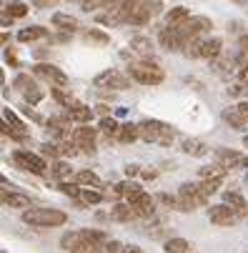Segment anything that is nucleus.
Instances as JSON below:
<instances>
[{
    "mask_svg": "<svg viewBox=\"0 0 248 253\" xmlns=\"http://www.w3.org/2000/svg\"><path fill=\"white\" fill-rule=\"evenodd\" d=\"M23 221L35 228H53V226H63L68 221V215L55 208H28L23 213Z\"/></svg>",
    "mask_w": 248,
    "mask_h": 253,
    "instance_id": "1",
    "label": "nucleus"
},
{
    "mask_svg": "<svg viewBox=\"0 0 248 253\" xmlns=\"http://www.w3.org/2000/svg\"><path fill=\"white\" fill-rule=\"evenodd\" d=\"M140 128V138L148 140V143H161V146H170L173 138H175V130L161 121H143L138 123Z\"/></svg>",
    "mask_w": 248,
    "mask_h": 253,
    "instance_id": "2",
    "label": "nucleus"
},
{
    "mask_svg": "<svg viewBox=\"0 0 248 253\" xmlns=\"http://www.w3.org/2000/svg\"><path fill=\"white\" fill-rule=\"evenodd\" d=\"M128 76L138 83H143V85H158L163 83V70L156 65V63H130L128 65Z\"/></svg>",
    "mask_w": 248,
    "mask_h": 253,
    "instance_id": "3",
    "label": "nucleus"
},
{
    "mask_svg": "<svg viewBox=\"0 0 248 253\" xmlns=\"http://www.w3.org/2000/svg\"><path fill=\"white\" fill-rule=\"evenodd\" d=\"M178 201H181V211H196L208 203V198L203 196L198 183H183L178 188Z\"/></svg>",
    "mask_w": 248,
    "mask_h": 253,
    "instance_id": "4",
    "label": "nucleus"
},
{
    "mask_svg": "<svg viewBox=\"0 0 248 253\" xmlns=\"http://www.w3.org/2000/svg\"><path fill=\"white\" fill-rule=\"evenodd\" d=\"M128 206L133 208L135 218H151V215L156 213V198H151L143 188H135L130 196H128Z\"/></svg>",
    "mask_w": 248,
    "mask_h": 253,
    "instance_id": "5",
    "label": "nucleus"
},
{
    "mask_svg": "<svg viewBox=\"0 0 248 253\" xmlns=\"http://www.w3.org/2000/svg\"><path fill=\"white\" fill-rule=\"evenodd\" d=\"M210 28H213L210 18H206V15H191L178 30L183 33V38H186V43H188V41H201Z\"/></svg>",
    "mask_w": 248,
    "mask_h": 253,
    "instance_id": "6",
    "label": "nucleus"
},
{
    "mask_svg": "<svg viewBox=\"0 0 248 253\" xmlns=\"http://www.w3.org/2000/svg\"><path fill=\"white\" fill-rule=\"evenodd\" d=\"M208 218H210V223H216V226H233V223H238L241 213L236 208H231L228 203H221V206H210L208 208Z\"/></svg>",
    "mask_w": 248,
    "mask_h": 253,
    "instance_id": "7",
    "label": "nucleus"
},
{
    "mask_svg": "<svg viewBox=\"0 0 248 253\" xmlns=\"http://www.w3.org/2000/svg\"><path fill=\"white\" fill-rule=\"evenodd\" d=\"M93 83H95V88H116V90L130 88V78L123 76L121 70H105V73H98Z\"/></svg>",
    "mask_w": 248,
    "mask_h": 253,
    "instance_id": "8",
    "label": "nucleus"
},
{
    "mask_svg": "<svg viewBox=\"0 0 248 253\" xmlns=\"http://www.w3.org/2000/svg\"><path fill=\"white\" fill-rule=\"evenodd\" d=\"M13 161L23 168V170H30V173H45V168H48V163L41 158V156H35V153H30V151H15V156H13Z\"/></svg>",
    "mask_w": 248,
    "mask_h": 253,
    "instance_id": "9",
    "label": "nucleus"
},
{
    "mask_svg": "<svg viewBox=\"0 0 248 253\" xmlns=\"http://www.w3.org/2000/svg\"><path fill=\"white\" fill-rule=\"evenodd\" d=\"M33 73L38 78H43V81H48L50 85H68V76L63 73L60 68L50 65V63H38L33 68Z\"/></svg>",
    "mask_w": 248,
    "mask_h": 253,
    "instance_id": "10",
    "label": "nucleus"
},
{
    "mask_svg": "<svg viewBox=\"0 0 248 253\" xmlns=\"http://www.w3.org/2000/svg\"><path fill=\"white\" fill-rule=\"evenodd\" d=\"M158 41H161V45H163L165 50H183V48H186V38H183V33H181L178 28H170V25L161 28Z\"/></svg>",
    "mask_w": 248,
    "mask_h": 253,
    "instance_id": "11",
    "label": "nucleus"
},
{
    "mask_svg": "<svg viewBox=\"0 0 248 253\" xmlns=\"http://www.w3.org/2000/svg\"><path fill=\"white\" fill-rule=\"evenodd\" d=\"M70 140H73L83 153H90V156L95 153V128H76Z\"/></svg>",
    "mask_w": 248,
    "mask_h": 253,
    "instance_id": "12",
    "label": "nucleus"
},
{
    "mask_svg": "<svg viewBox=\"0 0 248 253\" xmlns=\"http://www.w3.org/2000/svg\"><path fill=\"white\" fill-rule=\"evenodd\" d=\"M85 243H93L90 238H88V231L83 228V231H70V233H65L63 238H60V246L70 253V251H76V248H81V246H85Z\"/></svg>",
    "mask_w": 248,
    "mask_h": 253,
    "instance_id": "13",
    "label": "nucleus"
},
{
    "mask_svg": "<svg viewBox=\"0 0 248 253\" xmlns=\"http://www.w3.org/2000/svg\"><path fill=\"white\" fill-rule=\"evenodd\" d=\"M221 38H203L201 41V58H208V60H216L221 58L223 48H221Z\"/></svg>",
    "mask_w": 248,
    "mask_h": 253,
    "instance_id": "14",
    "label": "nucleus"
},
{
    "mask_svg": "<svg viewBox=\"0 0 248 253\" xmlns=\"http://www.w3.org/2000/svg\"><path fill=\"white\" fill-rule=\"evenodd\" d=\"M223 121L231 128H236V130H248V118L238 111V108H226V111H223Z\"/></svg>",
    "mask_w": 248,
    "mask_h": 253,
    "instance_id": "15",
    "label": "nucleus"
},
{
    "mask_svg": "<svg viewBox=\"0 0 248 253\" xmlns=\"http://www.w3.org/2000/svg\"><path fill=\"white\" fill-rule=\"evenodd\" d=\"M130 50H135L138 55H143V58H151L156 48H153L151 38H146V35H133L130 38Z\"/></svg>",
    "mask_w": 248,
    "mask_h": 253,
    "instance_id": "16",
    "label": "nucleus"
},
{
    "mask_svg": "<svg viewBox=\"0 0 248 253\" xmlns=\"http://www.w3.org/2000/svg\"><path fill=\"white\" fill-rule=\"evenodd\" d=\"M68 118L76 121V123H88L93 118V108H88L83 103H73V105L68 108Z\"/></svg>",
    "mask_w": 248,
    "mask_h": 253,
    "instance_id": "17",
    "label": "nucleus"
},
{
    "mask_svg": "<svg viewBox=\"0 0 248 253\" xmlns=\"http://www.w3.org/2000/svg\"><path fill=\"white\" fill-rule=\"evenodd\" d=\"M188 18H191L188 8L175 5V8H170V10H168V15H165V25H170V28H181Z\"/></svg>",
    "mask_w": 248,
    "mask_h": 253,
    "instance_id": "18",
    "label": "nucleus"
},
{
    "mask_svg": "<svg viewBox=\"0 0 248 253\" xmlns=\"http://www.w3.org/2000/svg\"><path fill=\"white\" fill-rule=\"evenodd\" d=\"M183 153L196 156V158H203V156H208L210 151H208V146H206L203 140H198V138H186V140H183Z\"/></svg>",
    "mask_w": 248,
    "mask_h": 253,
    "instance_id": "19",
    "label": "nucleus"
},
{
    "mask_svg": "<svg viewBox=\"0 0 248 253\" xmlns=\"http://www.w3.org/2000/svg\"><path fill=\"white\" fill-rule=\"evenodd\" d=\"M53 25L63 33H76L78 30V20L73 15H68V13H55L53 15Z\"/></svg>",
    "mask_w": 248,
    "mask_h": 253,
    "instance_id": "20",
    "label": "nucleus"
},
{
    "mask_svg": "<svg viewBox=\"0 0 248 253\" xmlns=\"http://www.w3.org/2000/svg\"><path fill=\"white\" fill-rule=\"evenodd\" d=\"M243 156H238L236 151H226V148H218L216 151V163H221L223 168H238Z\"/></svg>",
    "mask_w": 248,
    "mask_h": 253,
    "instance_id": "21",
    "label": "nucleus"
},
{
    "mask_svg": "<svg viewBox=\"0 0 248 253\" xmlns=\"http://www.w3.org/2000/svg\"><path fill=\"white\" fill-rule=\"evenodd\" d=\"M111 218L118 221V223H128V221L135 218V213H133L130 206H125V203H116V206L111 208Z\"/></svg>",
    "mask_w": 248,
    "mask_h": 253,
    "instance_id": "22",
    "label": "nucleus"
},
{
    "mask_svg": "<svg viewBox=\"0 0 248 253\" xmlns=\"http://www.w3.org/2000/svg\"><path fill=\"white\" fill-rule=\"evenodd\" d=\"M45 35H48V30H45V28H41V25H33V28H23V30L18 33V41L28 43V41H38V38H45Z\"/></svg>",
    "mask_w": 248,
    "mask_h": 253,
    "instance_id": "23",
    "label": "nucleus"
},
{
    "mask_svg": "<svg viewBox=\"0 0 248 253\" xmlns=\"http://www.w3.org/2000/svg\"><path fill=\"white\" fill-rule=\"evenodd\" d=\"M76 183H78V186H88V188H100L103 180H100L93 170H81V173L76 175Z\"/></svg>",
    "mask_w": 248,
    "mask_h": 253,
    "instance_id": "24",
    "label": "nucleus"
},
{
    "mask_svg": "<svg viewBox=\"0 0 248 253\" xmlns=\"http://www.w3.org/2000/svg\"><path fill=\"white\" fill-rule=\"evenodd\" d=\"M226 170H228V168H223L221 163H213V166L201 168L198 173H201V178H203V180H221V178L226 175Z\"/></svg>",
    "mask_w": 248,
    "mask_h": 253,
    "instance_id": "25",
    "label": "nucleus"
},
{
    "mask_svg": "<svg viewBox=\"0 0 248 253\" xmlns=\"http://www.w3.org/2000/svg\"><path fill=\"white\" fill-rule=\"evenodd\" d=\"M138 138H140V128L138 126H133V123H123L121 126V130H118V140L121 143H133Z\"/></svg>",
    "mask_w": 248,
    "mask_h": 253,
    "instance_id": "26",
    "label": "nucleus"
},
{
    "mask_svg": "<svg viewBox=\"0 0 248 253\" xmlns=\"http://www.w3.org/2000/svg\"><path fill=\"white\" fill-rule=\"evenodd\" d=\"M3 203L10 208H30V198L23 193H5L3 191Z\"/></svg>",
    "mask_w": 248,
    "mask_h": 253,
    "instance_id": "27",
    "label": "nucleus"
},
{
    "mask_svg": "<svg viewBox=\"0 0 248 253\" xmlns=\"http://www.w3.org/2000/svg\"><path fill=\"white\" fill-rule=\"evenodd\" d=\"M50 93H53V98H55L63 108H70V105L76 103V100H73V93H70L65 85H53V90H50Z\"/></svg>",
    "mask_w": 248,
    "mask_h": 253,
    "instance_id": "28",
    "label": "nucleus"
},
{
    "mask_svg": "<svg viewBox=\"0 0 248 253\" xmlns=\"http://www.w3.org/2000/svg\"><path fill=\"white\" fill-rule=\"evenodd\" d=\"M163 248H165V253H188L191 251V243L186 238H168Z\"/></svg>",
    "mask_w": 248,
    "mask_h": 253,
    "instance_id": "29",
    "label": "nucleus"
},
{
    "mask_svg": "<svg viewBox=\"0 0 248 253\" xmlns=\"http://www.w3.org/2000/svg\"><path fill=\"white\" fill-rule=\"evenodd\" d=\"M83 38H85V43H95V45H108V43H111L108 35L100 33V30H93V28L83 33Z\"/></svg>",
    "mask_w": 248,
    "mask_h": 253,
    "instance_id": "30",
    "label": "nucleus"
},
{
    "mask_svg": "<svg viewBox=\"0 0 248 253\" xmlns=\"http://www.w3.org/2000/svg\"><path fill=\"white\" fill-rule=\"evenodd\" d=\"M103 201V193L100 191H95V188H83L81 191V206H90V203H100Z\"/></svg>",
    "mask_w": 248,
    "mask_h": 253,
    "instance_id": "31",
    "label": "nucleus"
},
{
    "mask_svg": "<svg viewBox=\"0 0 248 253\" xmlns=\"http://www.w3.org/2000/svg\"><path fill=\"white\" fill-rule=\"evenodd\" d=\"M223 201H226V203H228L231 208H236L238 213H241V208L246 206L243 196H241V193H236V191H226V193H223Z\"/></svg>",
    "mask_w": 248,
    "mask_h": 253,
    "instance_id": "32",
    "label": "nucleus"
},
{
    "mask_svg": "<svg viewBox=\"0 0 248 253\" xmlns=\"http://www.w3.org/2000/svg\"><path fill=\"white\" fill-rule=\"evenodd\" d=\"M100 130H103V133H108V135H113V138H118V130H121V126H118L113 118H108V116H105V118L100 121Z\"/></svg>",
    "mask_w": 248,
    "mask_h": 253,
    "instance_id": "33",
    "label": "nucleus"
},
{
    "mask_svg": "<svg viewBox=\"0 0 248 253\" xmlns=\"http://www.w3.org/2000/svg\"><path fill=\"white\" fill-rule=\"evenodd\" d=\"M60 191L65 193V196H70V198H76V201H81V186L78 183H68V180H63V183H60Z\"/></svg>",
    "mask_w": 248,
    "mask_h": 253,
    "instance_id": "34",
    "label": "nucleus"
},
{
    "mask_svg": "<svg viewBox=\"0 0 248 253\" xmlns=\"http://www.w3.org/2000/svg\"><path fill=\"white\" fill-rule=\"evenodd\" d=\"M156 201H158V203H163V206H168V208H175V211H181V201H178V196L158 193V196H156Z\"/></svg>",
    "mask_w": 248,
    "mask_h": 253,
    "instance_id": "35",
    "label": "nucleus"
},
{
    "mask_svg": "<svg viewBox=\"0 0 248 253\" xmlns=\"http://www.w3.org/2000/svg\"><path fill=\"white\" fill-rule=\"evenodd\" d=\"M50 173H53V178H58L60 183H63L65 178H70V166H68V163H55Z\"/></svg>",
    "mask_w": 248,
    "mask_h": 253,
    "instance_id": "36",
    "label": "nucleus"
},
{
    "mask_svg": "<svg viewBox=\"0 0 248 253\" xmlns=\"http://www.w3.org/2000/svg\"><path fill=\"white\" fill-rule=\"evenodd\" d=\"M5 13H8L10 18H23V15L28 13V5H25V3H10V5H5Z\"/></svg>",
    "mask_w": 248,
    "mask_h": 253,
    "instance_id": "37",
    "label": "nucleus"
},
{
    "mask_svg": "<svg viewBox=\"0 0 248 253\" xmlns=\"http://www.w3.org/2000/svg\"><path fill=\"white\" fill-rule=\"evenodd\" d=\"M198 186H201L203 196H206V198H210V196H213V193L221 188V180H203V183H198Z\"/></svg>",
    "mask_w": 248,
    "mask_h": 253,
    "instance_id": "38",
    "label": "nucleus"
},
{
    "mask_svg": "<svg viewBox=\"0 0 248 253\" xmlns=\"http://www.w3.org/2000/svg\"><path fill=\"white\" fill-rule=\"evenodd\" d=\"M13 85H15V88H18L20 93H25L28 88H33V85H35V81H33L30 76H18V78L13 81Z\"/></svg>",
    "mask_w": 248,
    "mask_h": 253,
    "instance_id": "39",
    "label": "nucleus"
},
{
    "mask_svg": "<svg viewBox=\"0 0 248 253\" xmlns=\"http://www.w3.org/2000/svg\"><path fill=\"white\" fill-rule=\"evenodd\" d=\"M23 95H25V100H28V103H33V105L43 100V93L38 90V85H33V88H28V90H25Z\"/></svg>",
    "mask_w": 248,
    "mask_h": 253,
    "instance_id": "40",
    "label": "nucleus"
},
{
    "mask_svg": "<svg viewBox=\"0 0 248 253\" xmlns=\"http://www.w3.org/2000/svg\"><path fill=\"white\" fill-rule=\"evenodd\" d=\"M123 173H125L128 178H133V175H138V173H140V166H135V163H128V166L123 168Z\"/></svg>",
    "mask_w": 248,
    "mask_h": 253,
    "instance_id": "41",
    "label": "nucleus"
},
{
    "mask_svg": "<svg viewBox=\"0 0 248 253\" xmlns=\"http://www.w3.org/2000/svg\"><path fill=\"white\" fill-rule=\"evenodd\" d=\"M55 3H58V0H33L35 8H53Z\"/></svg>",
    "mask_w": 248,
    "mask_h": 253,
    "instance_id": "42",
    "label": "nucleus"
},
{
    "mask_svg": "<svg viewBox=\"0 0 248 253\" xmlns=\"http://www.w3.org/2000/svg\"><path fill=\"white\" fill-rule=\"evenodd\" d=\"M23 113H25V116H28L30 121H35V123H41V116L35 113V111H30V105H25V108H23Z\"/></svg>",
    "mask_w": 248,
    "mask_h": 253,
    "instance_id": "43",
    "label": "nucleus"
},
{
    "mask_svg": "<svg viewBox=\"0 0 248 253\" xmlns=\"http://www.w3.org/2000/svg\"><path fill=\"white\" fill-rule=\"evenodd\" d=\"M140 175H143L146 180H153L156 178V170H140Z\"/></svg>",
    "mask_w": 248,
    "mask_h": 253,
    "instance_id": "44",
    "label": "nucleus"
},
{
    "mask_svg": "<svg viewBox=\"0 0 248 253\" xmlns=\"http://www.w3.org/2000/svg\"><path fill=\"white\" fill-rule=\"evenodd\" d=\"M121 253H143V251H140L138 246H128V248H123Z\"/></svg>",
    "mask_w": 248,
    "mask_h": 253,
    "instance_id": "45",
    "label": "nucleus"
},
{
    "mask_svg": "<svg viewBox=\"0 0 248 253\" xmlns=\"http://www.w3.org/2000/svg\"><path fill=\"white\" fill-rule=\"evenodd\" d=\"M238 168H248V158H241V163H238Z\"/></svg>",
    "mask_w": 248,
    "mask_h": 253,
    "instance_id": "46",
    "label": "nucleus"
},
{
    "mask_svg": "<svg viewBox=\"0 0 248 253\" xmlns=\"http://www.w3.org/2000/svg\"><path fill=\"white\" fill-rule=\"evenodd\" d=\"M236 5H248V0H233Z\"/></svg>",
    "mask_w": 248,
    "mask_h": 253,
    "instance_id": "47",
    "label": "nucleus"
},
{
    "mask_svg": "<svg viewBox=\"0 0 248 253\" xmlns=\"http://www.w3.org/2000/svg\"><path fill=\"white\" fill-rule=\"evenodd\" d=\"M241 215H248V203H246V206L241 208Z\"/></svg>",
    "mask_w": 248,
    "mask_h": 253,
    "instance_id": "48",
    "label": "nucleus"
},
{
    "mask_svg": "<svg viewBox=\"0 0 248 253\" xmlns=\"http://www.w3.org/2000/svg\"><path fill=\"white\" fill-rule=\"evenodd\" d=\"M243 146H246V148H248V135H246V138H243Z\"/></svg>",
    "mask_w": 248,
    "mask_h": 253,
    "instance_id": "49",
    "label": "nucleus"
}]
</instances>
